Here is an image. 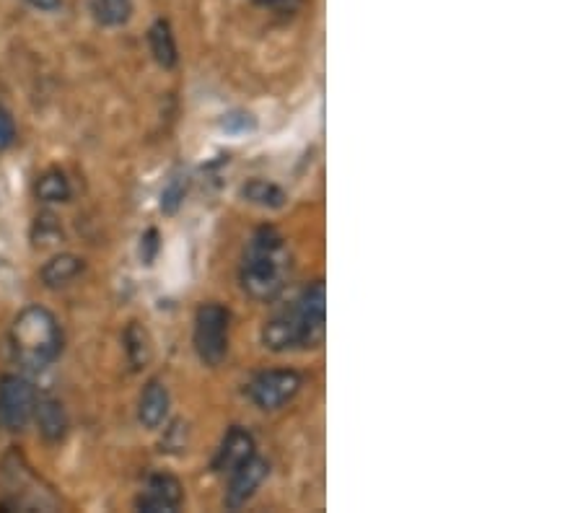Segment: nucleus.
<instances>
[{
  "instance_id": "16",
  "label": "nucleus",
  "mask_w": 583,
  "mask_h": 513,
  "mask_svg": "<svg viewBox=\"0 0 583 513\" xmlns=\"http://www.w3.org/2000/svg\"><path fill=\"white\" fill-rule=\"evenodd\" d=\"M125 350L127 358L133 363V368H143L151 361V337H148L146 327L138 322H133L125 330Z\"/></svg>"
},
{
  "instance_id": "15",
  "label": "nucleus",
  "mask_w": 583,
  "mask_h": 513,
  "mask_svg": "<svg viewBox=\"0 0 583 513\" xmlns=\"http://www.w3.org/2000/svg\"><path fill=\"white\" fill-rule=\"evenodd\" d=\"M34 192L42 203H65L70 197V182L60 169H50L37 179Z\"/></svg>"
},
{
  "instance_id": "1",
  "label": "nucleus",
  "mask_w": 583,
  "mask_h": 513,
  "mask_svg": "<svg viewBox=\"0 0 583 513\" xmlns=\"http://www.w3.org/2000/svg\"><path fill=\"white\" fill-rule=\"evenodd\" d=\"M324 322H327V288L322 280L311 283L291 309L280 311L262 330V342L270 350L317 348L324 340Z\"/></svg>"
},
{
  "instance_id": "4",
  "label": "nucleus",
  "mask_w": 583,
  "mask_h": 513,
  "mask_svg": "<svg viewBox=\"0 0 583 513\" xmlns=\"http://www.w3.org/2000/svg\"><path fill=\"white\" fill-rule=\"evenodd\" d=\"M229 322L231 314L221 304H203L195 314V350L205 366H221L229 353Z\"/></svg>"
},
{
  "instance_id": "2",
  "label": "nucleus",
  "mask_w": 583,
  "mask_h": 513,
  "mask_svg": "<svg viewBox=\"0 0 583 513\" xmlns=\"http://www.w3.org/2000/svg\"><path fill=\"white\" fill-rule=\"evenodd\" d=\"M13 358L29 371H42L58 361L63 350V330L45 306H26L11 327Z\"/></svg>"
},
{
  "instance_id": "11",
  "label": "nucleus",
  "mask_w": 583,
  "mask_h": 513,
  "mask_svg": "<svg viewBox=\"0 0 583 513\" xmlns=\"http://www.w3.org/2000/svg\"><path fill=\"white\" fill-rule=\"evenodd\" d=\"M34 415H37L39 433H42L50 444L63 441L65 433H68V415H65L63 405H60L58 399H42V402H37Z\"/></svg>"
},
{
  "instance_id": "12",
  "label": "nucleus",
  "mask_w": 583,
  "mask_h": 513,
  "mask_svg": "<svg viewBox=\"0 0 583 513\" xmlns=\"http://www.w3.org/2000/svg\"><path fill=\"white\" fill-rule=\"evenodd\" d=\"M148 45H151V52L153 57H156V63L161 65V68H174L179 60L177 55V39H174V32H172V24L166 19H156L153 21V26L148 29Z\"/></svg>"
},
{
  "instance_id": "10",
  "label": "nucleus",
  "mask_w": 583,
  "mask_h": 513,
  "mask_svg": "<svg viewBox=\"0 0 583 513\" xmlns=\"http://www.w3.org/2000/svg\"><path fill=\"white\" fill-rule=\"evenodd\" d=\"M169 415V389L161 384L159 379L148 381V387L143 389L138 402V420L143 428L156 431Z\"/></svg>"
},
{
  "instance_id": "5",
  "label": "nucleus",
  "mask_w": 583,
  "mask_h": 513,
  "mask_svg": "<svg viewBox=\"0 0 583 513\" xmlns=\"http://www.w3.org/2000/svg\"><path fill=\"white\" fill-rule=\"evenodd\" d=\"M37 392L21 376H3L0 379V425L6 431H24L26 423L34 418Z\"/></svg>"
},
{
  "instance_id": "17",
  "label": "nucleus",
  "mask_w": 583,
  "mask_h": 513,
  "mask_svg": "<svg viewBox=\"0 0 583 513\" xmlns=\"http://www.w3.org/2000/svg\"><path fill=\"white\" fill-rule=\"evenodd\" d=\"M133 13V0H94V16L104 26H122Z\"/></svg>"
},
{
  "instance_id": "19",
  "label": "nucleus",
  "mask_w": 583,
  "mask_h": 513,
  "mask_svg": "<svg viewBox=\"0 0 583 513\" xmlns=\"http://www.w3.org/2000/svg\"><path fill=\"white\" fill-rule=\"evenodd\" d=\"M223 130H229V133H247V130H254L257 120H254L249 112H231L223 117Z\"/></svg>"
},
{
  "instance_id": "23",
  "label": "nucleus",
  "mask_w": 583,
  "mask_h": 513,
  "mask_svg": "<svg viewBox=\"0 0 583 513\" xmlns=\"http://www.w3.org/2000/svg\"><path fill=\"white\" fill-rule=\"evenodd\" d=\"M257 3L265 8H286V6H291L293 0H257Z\"/></svg>"
},
{
  "instance_id": "22",
  "label": "nucleus",
  "mask_w": 583,
  "mask_h": 513,
  "mask_svg": "<svg viewBox=\"0 0 583 513\" xmlns=\"http://www.w3.org/2000/svg\"><path fill=\"white\" fill-rule=\"evenodd\" d=\"M29 6L39 8V11H58L63 6V0H26Z\"/></svg>"
},
{
  "instance_id": "20",
  "label": "nucleus",
  "mask_w": 583,
  "mask_h": 513,
  "mask_svg": "<svg viewBox=\"0 0 583 513\" xmlns=\"http://www.w3.org/2000/svg\"><path fill=\"white\" fill-rule=\"evenodd\" d=\"M16 138V125H13V117L0 107V151H6L8 146Z\"/></svg>"
},
{
  "instance_id": "21",
  "label": "nucleus",
  "mask_w": 583,
  "mask_h": 513,
  "mask_svg": "<svg viewBox=\"0 0 583 513\" xmlns=\"http://www.w3.org/2000/svg\"><path fill=\"white\" fill-rule=\"evenodd\" d=\"M156 249H159V234L151 228V231L143 236V244H140V260L146 262V265H153Z\"/></svg>"
},
{
  "instance_id": "7",
  "label": "nucleus",
  "mask_w": 583,
  "mask_h": 513,
  "mask_svg": "<svg viewBox=\"0 0 583 513\" xmlns=\"http://www.w3.org/2000/svg\"><path fill=\"white\" fill-rule=\"evenodd\" d=\"M184 503L182 482L172 475H153L148 477L146 490L138 495L135 506L143 513H172L179 511Z\"/></svg>"
},
{
  "instance_id": "18",
  "label": "nucleus",
  "mask_w": 583,
  "mask_h": 513,
  "mask_svg": "<svg viewBox=\"0 0 583 513\" xmlns=\"http://www.w3.org/2000/svg\"><path fill=\"white\" fill-rule=\"evenodd\" d=\"M184 192H187V177H172L166 182L164 192H161V210L164 213H174L182 205Z\"/></svg>"
},
{
  "instance_id": "3",
  "label": "nucleus",
  "mask_w": 583,
  "mask_h": 513,
  "mask_svg": "<svg viewBox=\"0 0 583 513\" xmlns=\"http://www.w3.org/2000/svg\"><path fill=\"white\" fill-rule=\"evenodd\" d=\"M288 270V254L283 236L270 226H262L249 239L241 262V288L257 301L278 296Z\"/></svg>"
},
{
  "instance_id": "6",
  "label": "nucleus",
  "mask_w": 583,
  "mask_h": 513,
  "mask_svg": "<svg viewBox=\"0 0 583 513\" xmlns=\"http://www.w3.org/2000/svg\"><path fill=\"white\" fill-rule=\"evenodd\" d=\"M304 387V379L298 371L291 368H275V371H262L249 384V397L262 410H278L286 402H291Z\"/></svg>"
},
{
  "instance_id": "13",
  "label": "nucleus",
  "mask_w": 583,
  "mask_h": 513,
  "mask_svg": "<svg viewBox=\"0 0 583 513\" xmlns=\"http://www.w3.org/2000/svg\"><path fill=\"white\" fill-rule=\"evenodd\" d=\"M83 260H78L76 254H55L45 267H42V283L47 288H63V285L73 283L81 275Z\"/></svg>"
},
{
  "instance_id": "8",
  "label": "nucleus",
  "mask_w": 583,
  "mask_h": 513,
  "mask_svg": "<svg viewBox=\"0 0 583 513\" xmlns=\"http://www.w3.org/2000/svg\"><path fill=\"white\" fill-rule=\"evenodd\" d=\"M267 472H270V464H267V459H262V456L257 454H254L252 459H247L241 467H236L234 472H231L229 490H226V508L239 511L241 506H247L249 498H252V495L260 490L262 482L267 480Z\"/></svg>"
},
{
  "instance_id": "9",
  "label": "nucleus",
  "mask_w": 583,
  "mask_h": 513,
  "mask_svg": "<svg viewBox=\"0 0 583 513\" xmlns=\"http://www.w3.org/2000/svg\"><path fill=\"white\" fill-rule=\"evenodd\" d=\"M254 456V438L252 433L234 425L226 438L221 441V449L216 451V459H213V469L218 475H231L236 467L252 459Z\"/></svg>"
},
{
  "instance_id": "14",
  "label": "nucleus",
  "mask_w": 583,
  "mask_h": 513,
  "mask_svg": "<svg viewBox=\"0 0 583 513\" xmlns=\"http://www.w3.org/2000/svg\"><path fill=\"white\" fill-rule=\"evenodd\" d=\"M241 195L247 197L249 203L260 205V208H283L286 203V192L280 190L278 184L265 182V179H252L241 187Z\"/></svg>"
}]
</instances>
